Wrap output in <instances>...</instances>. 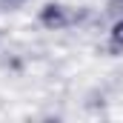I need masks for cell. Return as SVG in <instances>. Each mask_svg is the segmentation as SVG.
Listing matches in <instances>:
<instances>
[{
  "label": "cell",
  "instance_id": "3957f363",
  "mask_svg": "<svg viewBox=\"0 0 123 123\" xmlns=\"http://www.w3.org/2000/svg\"><path fill=\"white\" fill-rule=\"evenodd\" d=\"M6 3H23V0H6Z\"/></svg>",
  "mask_w": 123,
  "mask_h": 123
},
{
  "label": "cell",
  "instance_id": "6da1fadb",
  "mask_svg": "<svg viewBox=\"0 0 123 123\" xmlns=\"http://www.w3.org/2000/svg\"><path fill=\"white\" fill-rule=\"evenodd\" d=\"M40 23L46 26V29H63L66 23H69V12H66V6L60 3H46L43 9H40Z\"/></svg>",
  "mask_w": 123,
  "mask_h": 123
},
{
  "label": "cell",
  "instance_id": "7a4b0ae2",
  "mask_svg": "<svg viewBox=\"0 0 123 123\" xmlns=\"http://www.w3.org/2000/svg\"><path fill=\"white\" fill-rule=\"evenodd\" d=\"M109 40H112V49H123V17L115 20V26L109 29Z\"/></svg>",
  "mask_w": 123,
  "mask_h": 123
}]
</instances>
